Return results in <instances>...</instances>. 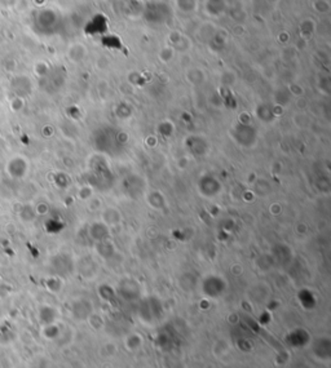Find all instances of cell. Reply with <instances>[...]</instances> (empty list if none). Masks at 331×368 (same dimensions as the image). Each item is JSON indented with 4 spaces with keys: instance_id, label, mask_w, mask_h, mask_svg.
Wrapping results in <instances>:
<instances>
[{
    "instance_id": "3957f363",
    "label": "cell",
    "mask_w": 331,
    "mask_h": 368,
    "mask_svg": "<svg viewBox=\"0 0 331 368\" xmlns=\"http://www.w3.org/2000/svg\"><path fill=\"white\" fill-rule=\"evenodd\" d=\"M119 221H121V213L118 212L117 210H114V208H106L102 212V222L106 226L110 224H117Z\"/></svg>"
},
{
    "instance_id": "7a4b0ae2",
    "label": "cell",
    "mask_w": 331,
    "mask_h": 368,
    "mask_svg": "<svg viewBox=\"0 0 331 368\" xmlns=\"http://www.w3.org/2000/svg\"><path fill=\"white\" fill-rule=\"evenodd\" d=\"M225 282L223 281L220 277L216 275H210L205 279L203 282L202 289L205 292L206 296H210V297H219L224 293L225 291Z\"/></svg>"
},
{
    "instance_id": "5b68a950",
    "label": "cell",
    "mask_w": 331,
    "mask_h": 368,
    "mask_svg": "<svg viewBox=\"0 0 331 368\" xmlns=\"http://www.w3.org/2000/svg\"><path fill=\"white\" fill-rule=\"evenodd\" d=\"M91 235H92V238H95V239L104 242V239L107 235V226L104 222L92 225V226H91Z\"/></svg>"
},
{
    "instance_id": "277c9868",
    "label": "cell",
    "mask_w": 331,
    "mask_h": 368,
    "mask_svg": "<svg viewBox=\"0 0 331 368\" xmlns=\"http://www.w3.org/2000/svg\"><path fill=\"white\" fill-rule=\"evenodd\" d=\"M148 195V202L150 207L156 208V210H161V208L166 205V199H164L163 194L159 193V191H151Z\"/></svg>"
},
{
    "instance_id": "6da1fadb",
    "label": "cell",
    "mask_w": 331,
    "mask_h": 368,
    "mask_svg": "<svg viewBox=\"0 0 331 368\" xmlns=\"http://www.w3.org/2000/svg\"><path fill=\"white\" fill-rule=\"evenodd\" d=\"M198 189H200V193L202 194V196L211 199V198H215V196L220 194V191H222V182L214 176L206 175L201 177L200 181H198Z\"/></svg>"
}]
</instances>
